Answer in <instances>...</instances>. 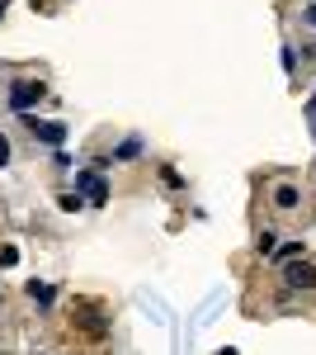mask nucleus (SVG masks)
<instances>
[{"mask_svg":"<svg viewBox=\"0 0 316 355\" xmlns=\"http://www.w3.org/2000/svg\"><path fill=\"white\" fill-rule=\"evenodd\" d=\"M57 209H62V214H80V209H85V199H80L76 190H66L62 199H57Z\"/></svg>","mask_w":316,"mask_h":355,"instance_id":"nucleus-9","label":"nucleus"},{"mask_svg":"<svg viewBox=\"0 0 316 355\" xmlns=\"http://www.w3.org/2000/svg\"><path fill=\"white\" fill-rule=\"evenodd\" d=\"M28 133H33V142H43V147H62L66 142V123L62 119H28Z\"/></svg>","mask_w":316,"mask_h":355,"instance_id":"nucleus-2","label":"nucleus"},{"mask_svg":"<svg viewBox=\"0 0 316 355\" xmlns=\"http://www.w3.org/2000/svg\"><path fill=\"white\" fill-rule=\"evenodd\" d=\"M255 246H260V256H274V246H279V232H269V227H264L260 237H255Z\"/></svg>","mask_w":316,"mask_h":355,"instance_id":"nucleus-10","label":"nucleus"},{"mask_svg":"<svg viewBox=\"0 0 316 355\" xmlns=\"http://www.w3.org/2000/svg\"><path fill=\"white\" fill-rule=\"evenodd\" d=\"M76 194H80V199H90L95 209H100V204H109L104 175H100V171H76Z\"/></svg>","mask_w":316,"mask_h":355,"instance_id":"nucleus-3","label":"nucleus"},{"mask_svg":"<svg viewBox=\"0 0 316 355\" xmlns=\"http://www.w3.org/2000/svg\"><path fill=\"white\" fill-rule=\"evenodd\" d=\"M0 166H10V137L0 133Z\"/></svg>","mask_w":316,"mask_h":355,"instance_id":"nucleus-13","label":"nucleus"},{"mask_svg":"<svg viewBox=\"0 0 316 355\" xmlns=\"http://www.w3.org/2000/svg\"><path fill=\"white\" fill-rule=\"evenodd\" d=\"M24 289H28V299H33V303H43V308H48V303L57 299V289H53V284H43V279H28Z\"/></svg>","mask_w":316,"mask_h":355,"instance_id":"nucleus-6","label":"nucleus"},{"mask_svg":"<svg viewBox=\"0 0 316 355\" xmlns=\"http://www.w3.org/2000/svg\"><path fill=\"white\" fill-rule=\"evenodd\" d=\"M5 5H10V0H0V15H5Z\"/></svg>","mask_w":316,"mask_h":355,"instance_id":"nucleus-17","label":"nucleus"},{"mask_svg":"<svg viewBox=\"0 0 316 355\" xmlns=\"http://www.w3.org/2000/svg\"><path fill=\"white\" fill-rule=\"evenodd\" d=\"M284 284H288V289H316V270L307 261H288V266H284Z\"/></svg>","mask_w":316,"mask_h":355,"instance_id":"nucleus-4","label":"nucleus"},{"mask_svg":"<svg viewBox=\"0 0 316 355\" xmlns=\"http://www.w3.org/2000/svg\"><path fill=\"white\" fill-rule=\"evenodd\" d=\"M297 256H302V237H297V242L274 246V261H284V266H288V261H297Z\"/></svg>","mask_w":316,"mask_h":355,"instance_id":"nucleus-8","label":"nucleus"},{"mask_svg":"<svg viewBox=\"0 0 316 355\" xmlns=\"http://www.w3.org/2000/svg\"><path fill=\"white\" fill-rule=\"evenodd\" d=\"M302 19H307V24L316 28V0H312V5H307V15H302Z\"/></svg>","mask_w":316,"mask_h":355,"instance_id":"nucleus-14","label":"nucleus"},{"mask_svg":"<svg viewBox=\"0 0 316 355\" xmlns=\"http://www.w3.org/2000/svg\"><path fill=\"white\" fill-rule=\"evenodd\" d=\"M312 137H316V119H312Z\"/></svg>","mask_w":316,"mask_h":355,"instance_id":"nucleus-18","label":"nucleus"},{"mask_svg":"<svg viewBox=\"0 0 316 355\" xmlns=\"http://www.w3.org/2000/svg\"><path fill=\"white\" fill-rule=\"evenodd\" d=\"M307 114H312V119H316V95H312V100H307Z\"/></svg>","mask_w":316,"mask_h":355,"instance_id":"nucleus-16","label":"nucleus"},{"mask_svg":"<svg viewBox=\"0 0 316 355\" xmlns=\"http://www.w3.org/2000/svg\"><path fill=\"white\" fill-rule=\"evenodd\" d=\"M212 355H241V351H236V346H222V351H212Z\"/></svg>","mask_w":316,"mask_h":355,"instance_id":"nucleus-15","label":"nucleus"},{"mask_svg":"<svg viewBox=\"0 0 316 355\" xmlns=\"http://www.w3.org/2000/svg\"><path fill=\"white\" fill-rule=\"evenodd\" d=\"M137 157H142V137H128V142H123V147L113 152V166H123V162H137Z\"/></svg>","mask_w":316,"mask_h":355,"instance_id":"nucleus-7","label":"nucleus"},{"mask_svg":"<svg viewBox=\"0 0 316 355\" xmlns=\"http://www.w3.org/2000/svg\"><path fill=\"white\" fill-rule=\"evenodd\" d=\"M297 204H302V190H297V185H288V180H284V185H274V209L292 214Z\"/></svg>","mask_w":316,"mask_h":355,"instance_id":"nucleus-5","label":"nucleus"},{"mask_svg":"<svg viewBox=\"0 0 316 355\" xmlns=\"http://www.w3.org/2000/svg\"><path fill=\"white\" fill-rule=\"evenodd\" d=\"M38 100H48V85L43 81H15L10 85V110L15 114H28Z\"/></svg>","mask_w":316,"mask_h":355,"instance_id":"nucleus-1","label":"nucleus"},{"mask_svg":"<svg viewBox=\"0 0 316 355\" xmlns=\"http://www.w3.org/2000/svg\"><path fill=\"white\" fill-rule=\"evenodd\" d=\"M90 171H100V175H104V171H113V157H95V162H90Z\"/></svg>","mask_w":316,"mask_h":355,"instance_id":"nucleus-12","label":"nucleus"},{"mask_svg":"<svg viewBox=\"0 0 316 355\" xmlns=\"http://www.w3.org/2000/svg\"><path fill=\"white\" fill-rule=\"evenodd\" d=\"M284 71H288V76L297 71V48H284Z\"/></svg>","mask_w":316,"mask_h":355,"instance_id":"nucleus-11","label":"nucleus"}]
</instances>
